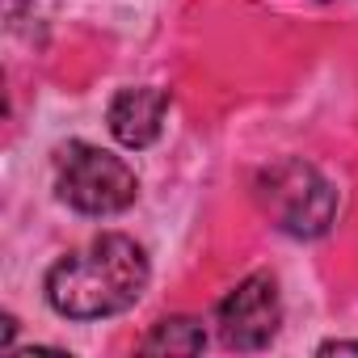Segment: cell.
Wrapping results in <instances>:
<instances>
[{"label": "cell", "mask_w": 358, "mask_h": 358, "mask_svg": "<svg viewBox=\"0 0 358 358\" xmlns=\"http://www.w3.org/2000/svg\"><path fill=\"white\" fill-rule=\"evenodd\" d=\"M320 354H358V341H324Z\"/></svg>", "instance_id": "obj_7"}, {"label": "cell", "mask_w": 358, "mask_h": 358, "mask_svg": "<svg viewBox=\"0 0 358 358\" xmlns=\"http://www.w3.org/2000/svg\"><path fill=\"white\" fill-rule=\"evenodd\" d=\"M207 345V333L199 320L190 316H173V320H160L148 337H143V354H203Z\"/></svg>", "instance_id": "obj_6"}, {"label": "cell", "mask_w": 358, "mask_h": 358, "mask_svg": "<svg viewBox=\"0 0 358 358\" xmlns=\"http://www.w3.org/2000/svg\"><path fill=\"white\" fill-rule=\"evenodd\" d=\"M164 114H169V93L156 85H135L110 101V131L122 148H148L160 139Z\"/></svg>", "instance_id": "obj_5"}, {"label": "cell", "mask_w": 358, "mask_h": 358, "mask_svg": "<svg viewBox=\"0 0 358 358\" xmlns=\"http://www.w3.org/2000/svg\"><path fill=\"white\" fill-rule=\"evenodd\" d=\"M220 337L228 350H262L274 341L278 324H282V299H278V282L270 274H249L241 278L215 312Z\"/></svg>", "instance_id": "obj_4"}, {"label": "cell", "mask_w": 358, "mask_h": 358, "mask_svg": "<svg viewBox=\"0 0 358 358\" xmlns=\"http://www.w3.org/2000/svg\"><path fill=\"white\" fill-rule=\"evenodd\" d=\"M55 190L80 215H118L135 203L139 182L122 156L72 139L55 152Z\"/></svg>", "instance_id": "obj_2"}, {"label": "cell", "mask_w": 358, "mask_h": 358, "mask_svg": "<svg viewBox=\"0 0 358 358\" xmlns=\"http://www.w3.org/2000/svg\"><path fill=\"white\" fill-rule=\"evenodd\" d=\"M148 278H152L148 253L131 236L110 232L51 266L47 303L68 320H101L139 303Z\"/></svg>", "instance_id": "obj_1"}, {"label": "cell", "mask_w": 358, "mask_h": 358, "mask_svg": "<svg viewBox=\"0 0 358 358\" xmlns=\"http://www.w3.org/2000/svg\"><path fill=\"white\" fill-rule=\"evenodd\" d=\"M257 203L278 232L316 241L337 220V190L303 160H278L257 177Z\"/></svg>", "instance_id": "obj_3"}]
</instances>
